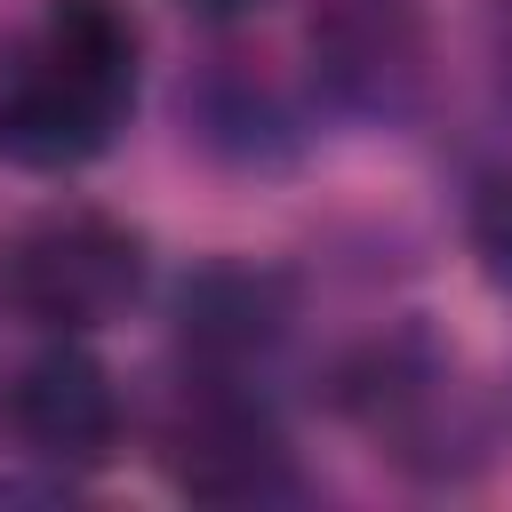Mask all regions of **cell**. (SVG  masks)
Here are the masks:
<instances>
[{
    "label": "cell",
    "instance_id": "obj_6",
    "mask_svg": "<svg viewBox=\"0 0 512 512\" xmlns=\"http://www.w3.org/2000/svg\"><path fill=\"white\" fill-rule=\"evenodd\" d=\"M296 320V288L288 272L272 264H248V256H224V264H200L184 288H176V344L200 376H248L256 360L280 352Z\"/></svg>",
    "mask_w": 512,
    "mask_h": 512
},
{
    "label": "cell",
    "instance_id": "obj_7",
    "mask_svg": "<svg viewBox=\"0 0 512 512\" xmlns=\"http://www.w3.org/2000/svg\"><path fill=\"white\" fill-rule=\"evenodd\" d=\"M472 256L488 264V280L512 288V168H496L472 192Z\"/></svg>",
    "mask_w": 512,
    "mask_h": 512
},
{
    "label": "cell",
    "instance_id": "obj_1",
    "mask_svg": "<svg viewBox=\"0 0 512 512\" xmlns=\"http://www.w3.org/2000/svg\"><path fill=\"white\" fill-rule=\"evenodd\" d=\"M144 24L128 0H40V16L0 48V160L32 176H72L136 112Z\"/></svg>",
    "mask_w": 512,
    "mask_h": 512
},
{
    "label": "cell",
    "instance_id": "obj_3",
    "mask_svg": "<svg viewBox=\"0 0 512 512\" xmlns=\"http://www.w3.org/2000/svg\"><path fill=\"white\" fill-rule=\"evenodd\" d=\"M200 376V368H192ZM160 472L200 504H272L296 496V456L280 416L248 376H200L160 424Z\"/></svg>",
    "mask_w": 512,
    "mask_h": 512
},
{
    "label": "cell",
    "instance_id": "obj_5",
    "mask_svg": "<svg viewBox=\"0 0 512 512\" xmlns=\"http://www.w3.org/2000/svg\"><path fill=\"white\" fill-rule=\"evenodd\" d=\"M424 56L416 0H328L312 16V80L352 120H408L424 96Z\"/></svg>",
    "mask_w": 512,
    "mask_h": 512
},
{
    "label": "cell",
    "instance_id": "obj_8",
    "mask_svg": "<svg viewBox=\"0 0 512 512\" xmlns=\"http://www.w3.org/2000/svg\"><path fill=\"white\" fill-rule=\"evenodd\" d=\"M192 16H208V24H232V16H256L264 0H184Z\"/></svg>",
    "mask_w": 512,
    "mask_h": 512
},
{
    "label": "cell",
    "instance_id": "obj_4",
    "mask_svg": "<svg viewBox=\"0 0 512 512\" xmlns=\"http://www.w3.org/2000/svg\"><path fill=\"white\" fill-rule=\"evenodd\" d=\"M0 416H8L16 448L48 472H96L120 448V384L80 336H56L48 352H32L8 376Z\"/></svg>",
    "mask_w": 512,
    "mask_h": 512
},
{
    "label": "cell",
    "instance_id": "obj_2",
    "mask_svg": "<svg viewBox=\"0 0 512 512\" xmlns=\"http://www.w3.org/2000/svg\"><path fill=\"white\" fill-rule=\"evenodd\" d=\"M144 280H152L144 232L88 200H56L0 240V296L16 320L48 328V336H96V328L128 320Z\"/></svg>",
    "mask_w": 512,
    "mask_h": 512
}]
</instances>
